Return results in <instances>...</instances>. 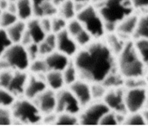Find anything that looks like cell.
<instances>
[{
	"mask_svg": "<svg viewBox=\"0 0 148 131\" xmlns=\"http://www.w3.org/2000/svg\"><path fill=\"white\" fill-rule=\"evenodd\" d=\"M11 110L13 122L23 124H36L42 122L43 115L34 101L24 97L18 98Z\"/></svg>",
	"mask_w": 148,
	"mask_h": 131,
	"instance_id": "cell-5",
	"label": "cell"
},
{
	"mask_svg": "<svg viewBox=\"0 0 148 131\" xmlns=\"http://www.w3.org/2000/svg\"><path fill=\"white\" fill-rule=\"evenodd\" d=\"M45 79L47 88L56 92L62 89L65 86L62 72L48 71L45 74Z\"/></svg>",
	"mask_w": 148,
	"mask_h": 131,
	"instance_id": "cell-21",
	"label": "cell"
},
{
	"mask_svg": "<svg viewBox=\"0 0 148 131\" xmlns=\"http://www.w3.org/2000/svg\"><path fill=\"white\" fill-rule=\"evenodd\" d=\"M48 71L62 72L68 66L71 59L63 53L55 50L44 57Z\"/></svg>",
	"mask_w": 148,
	"mask_h": 131,
	"instance_id": "cell-17",
	"label": "cell"
},
{
	"mask_svg": "<svg viewBox=\"0 0 148 131\" xmlns=\"http://www.w3.org/2000/svg\"><path fill=\"white\" fill-rule=\"evenodd\" d=\"M68 88L76 97L83 108L92 101L91 83L79 78Z\"/></svg>",
	"mask_w": 148,
	"mask_h": 131,
	"instance_id": "cell-14",
	"label": "cell"
},
{
	"mask_svg": "<svg viewBox=\"0 0 148 131\" xmlns=\"http://www.w3.org/2000/svg\"><path fill=\"white\" fill-rule=\"evenodd\" d=\"M6 10L16 14L17 5H16V1H9L8 7Z\"/></svg>",
	"mask_w": 148,
	"mask_h": 131,
	"instance_id": "cell-44",
	"label": "cell"
},
{
	"mask_svg": "<svg viewBox=\"0 0 148 131\" xmlns=\"http://www.w3.org/2000/svg\"><path fill=\"white\" fill-rule=\"evenodd\" d=\"M45 77V75H36L29 73L24 97L33 101L47 89L48 88Z\"/></svg>",
	"mask_w": 148,
	"mask_h": 131,
	"instance_id": "cell-13",
	"label": "cell"
},
{
	"mask_svg": "<svg viewBox=\"0 0 148 131\" xmlns=\"http://www.w3.org/2000/svg\"><path fill=\"white\" fill-rule=\"evenodd\" d=\"M32 3H33V5H34V8H35V7H37L39 5L42 4L43 3L46 2V1H48L49 0H31Z\"/></svg>",
	"mask_w": 148,
	"mask_h": 131,
	"instance_id": "cell-47",
	"label": "cell"
},
{
	"mask_svg": "<svg viewBox=\"0 0 148 131\" xmlns=\"http://www.w3.org/2000/svg\"><path fill=\"white\" fill-rule=\"evenodd\" d=\"M103 40L116 57L122 51L127 41L119 36L116 32L106 33Z\"/></svg>",
	"mask_w": 148,
	"mask_h": 131,
	"instance_id": "cell-18",
	"label": "cell"
},
{
	"mask_svg": "<svg viewBox=\"0 0 148 131\" xmlns=\"http://www.w3.org/2000/svg\"><path fill=\"white\" fill-rule=\"evenodd\" d=\"M76 18L94 40L102 39L106 35L105 22L97 6L92 3L79 12Z\"/></svg>",
	"mask_w": 148,
	"mask_h": 131,
	"instance_id": "cell-4",
	"label": "cell"
},
{
	"mask_svg": "<svg viewBox=\"0 0 148 131\" xmlns=\"http://www.w3.org/2000/svg\"><path fill=\"white\" fill-rule=\"evenodd\" d=\"M56 35V50L71 59L73 58L80 49L75 39L66 30Z\"/></svg>",
	"mask_w": 148,
	"mask_h": 131,
	"instance_id": "cell-11",
	"label": "cell"
},
{
	"mask_svg": "<svg viewBox=\"0 0 148 131\" xmlns=\"http://www.w3.org/2000/svg\"><path fill=\"white\" fill-rule=\"evenodd\" d=\"M57 117V112H53V113L46 114V115H43L42 122H43L45 123H47V124L56 123Z\"/></svg>",
	"mask_w": 148,
	"mask_h": 131,
	"instance_id": "cell-43",
	"label": "cell"
},
{
	"mask_svg": "<svg viewBox=\"0 0 148 131\" xmlns=\"http://www.w3.org/2000/svg\"><path fill=\"white\" fill-rule=\"evenodd\" d=\"M1 11L0 10V14H1Z\"/></svg>",
	"mask_w": 148,
	"mask_h": 131,
	"instance_id": "cell-54",
	"label": "cell"
},
{
	"mask_svg": "<svg viewBox=\"0 0 148 131\" xmlns=\"http://www.w3.org/2000/svg\"><path fill=\"white\" fill-rule=\"evenodd\" d=\"M68 21L57 14L51 17V31L52 33L57 34L66 30Z\"/></svg>",
	"mask_w": 148,
	"mask_h": 131,
	"instance_id": "cell-33",
	"label": "cell"
},
{
	"mask_svg": "<svg viewBox=\"0 0 148 131\" xmlns=\"http://www.w3.org/2000/svg\"><path fill=\"white\" fill-rule=\"evenodd\" d=\"M26 28V22L18 20L14 24L8 28L6 31L13 43H20Z\"/></svg>",
	"mask_w": 148,
	"mask_h": 131,
	"instance_id": "cell-22",
	"label": "cell"
},
{
	"mask_svg": "<svg viewBox=\"0 0 148 131\" xmlns=\"http://www.w3.org/2000/svg\"><path fill=\"white\" fill-rule=\"evenodd\" d=\"M118 121L116 117V113L109 111L106 113L101 119L99 125H117Z\"/></svg>",
	"mask_w": 148,
	"mask_h": 131,
	"instance_id": "cell-40",
	"label": "cell"
},
{
	"mask_svg": "<svg viewBox=\"0 0 148 131\" xmlns=\"http://www.w3.org/2000/svg\"><path fill=\"white\" fill-rule=\"evenodd\" d=\"M123 124L125 125H146L142 112L127 113Z\"/></svg>",
	"mask_w": 148,
	"mask_h": 131,
	"instance_id": "cell-36",
	"label": "cell"
},
{
	"mask_svg": "<svg viewBox=\"0 0 148 131\" xmlns=\"http://www.w3.org/2000/svg\"><path fill=\"white\" fill-rule=\"evenodd\" d=\"M13 123V117L11 108L0 107V125H11Z\"/></svg>",
	"mask_w": 148,
	"mask_h": 131,
	"instance_id": "cell-38",
	"label": "cell"
},
{
	"mask_svg": "<svg viewBox=\"0 0 148 131\" xmlns=\"http://www.w3.org/2000/svg\"><path fill=\"white\" fill-rule=\"evenodd\" d=\"M147 88L125 89L124 105L127 113L142 112L146 107Z\"/></svg>",
	"mask_w": 148,
	"mask_h": 131,
	"instance_id": "cell-7",
	"label": "cell"
},
{
	"mask_svg": "<svg viewBox=\"0 0 148 131\" xmlns=\"http://www.w3.org/2000/svg\"><path fill=\"white\" fill-rule=\"evenodd\" d=\"M17 99V98L9 90L0 87V107L11 108Z\"/></svg>",
	"mask_w": 148,
	"mask_h": 131,
	"instance_id": "cell-29",
	"label": "cell"
},
{
	"mask_svg": "<svg viewBox=\"0 0 148 131\" xmlns=\"http://www.w3.org/2000/svg\"><path fill=\"white\" fill-rule=\"evenodd\" d=\"M83 29L84 27L82 24L76 17L68 21L67 23L66 30L73 38Z\"/></svg>",
	"mask_w": 148,
	"mask_h": 131,
	"instance_id": "cell-34",
	"label": "cell"
},
{
	"mask_svg": "<svg viewBox=\"0 0 148 131\" xmlns=\"http://www.w3.org/2000/svg\"><path fill=\"white\" fill-rule=\"evenodd\" d=\"M124 87L108 89L102 101L110 111L127 114L124 105Z\"/></svg>",
	"mask_w": 148,
	"mask_h": 131,
	"instance_id": "cell-10",
	"label": "cell"
},
{
	"mask_svg": "<svg viewBox=\"0 0 148 131\" xmlns=\"http://www.w3.org/2000/svg\"><path fill=\"white\" fill-rule=\"evenodd\" d=\"M134 10L148 12V0H130Z\"/></svg>",
	"mask_w": 148,
	"mask_h": 131,
	"instance_id": "cell-41",
	"label": "cell"
},
{
	"mask_svg": "<svg viewBox=\"0 0 148 131\" xmlns=\"http://www.w3.org/2000/svg\"><path fill=\"white\" fill-rule=\"evenodd\" d=\"M13 43L9 39L6 30L0 27V58Z\"/></svg>",
	"mask_w": 148,
	"mask_h": 131,
	"instance_id": "cell-37",
	"label": "cell"
},
{
	"mask_svg": "<svg viewBox=\"0 0 148 131\" xmlns=\"http://www.w3.org/2000/svg\"><path fill=\"white\" fill-rule=\"evenodd\" d=\"M142 114L146 125H148V109L145 108L142 111Z\"/></svg>",
	"mask_w": 148,
	"mask_h": 131,
	"instance_id": "cell-46",
	"label": "cell"
},
{
	"mask_svg": "<svg viewBox=\"0 0 148 131\" xmlns=\"http://www.w3.org/2000/svg\"><path fill=\"white\" fill-rule=\"evenodd\" d=\"M108 89L102 82L91 83V91L92 101H102Z\"/></svg>",
	"mask_w": 148,
	"mask_h": 131,
	"instance_id": "cell-31",
	"label": "cell"
},
{
	"mask_svg": "<svg viewBox=\"0 0 148 131\" xmlns=\"http://www.w3.org/2000/svg\"><path fill=\"white\" fill-rule=\"evenodd\" d=\"M83 107L68 88L57 92L56 112L78 115Z\"/></svg>",
	"mask_w": 148,
	"mask_h": 131,
	"instance_id": "cell-9",
	"label": "cell"
},
{
	"mask_svg": "<svg viewBox=\"0 0 148 131\" xmlns=\"http://www.w3.org/2000/svg\"><path fill=\"white\" fill-rule=\"evenodd\" d=\"M28 70L34 75H45L48 69L44 57H40L31 61Z\"/></svg>",
	"mask_w": 148,
	"mask_h": 131,
	"instance_id": "cell-28",
	"label": "cell"
},
{
	"mask_svg": "<svg viewBox=\"0 0 148 131\" xmlns=\"http://www.w3.org/2000/svg\"><path fill=\"white\" fill-rule=\"evenodd\" d=\"M9 68L14 71H27L30 64L25 47L21 43H12L2 57Z\"/></svg>",
	"mask_w": 148,
	"mask_h": 131,
	"instance_id": "cell-6",
	"label": "cell"
},
{
	"mask_svg": "<svg viewBox=\"0 0 148 131\" xmlns=\"http://www.w3.org/2000/svg\"><path fill=\"white\" fill-rule=\"evenodd\" d=\"M62 73L65 86H69L79 79L78 71L72 59L68 66L64 69Z\"/></svg>",
	"mask_w": 148,
	"mask_h": 131,
	"instance_id": "cell-27",
	"label": "cell"
},
{
	"mask_svg": "<svg viewBox=\"0 0 148 131\" xmlns=\"http://www.w3.org/2000/svg\"><path fill=\"white\" fill-rule=\"evenodd\" d=\"M74 39L80 48L87 46L94 40L92 36L84 28Z\"/></svg>",
	"mask_w": 148,
	"mask_h": 131,
	"instance_id": "cell-35",
	"label": "cell"
},
{
	"mask_svg": "<svg viewBox=\"0 0 148 131\" xmlns=\"http://www.w3.org/2000/svg\"><path fill=\"white\" fill-rule=\"evenodd\" d=\"M143 78H144L145 82L146 83V86L148 88V67H146V71H145V74H144V76H143Z\"/></svg>",
	"mask_w": 148,
	"mask_h": 131,
	"instance_id": "cell-49",
	"label": "cell"
},
{
	"mask_svg": "<svg viewBox=\"0 0 148 131\" xmlns=\"http://www.w3.org/2000/svg\"><path fill=\"white\" fill-rule=\"evenodd\" d=\"M16 14L19 20L25 22L34 17V5L31 0H17Z\"/></svg>",
	"mask_w": 148,
	"mask_h": 131,
	"instance_id": "cell-20",
	"label": "cell"
},
{
	"mask_svg": "<svg viewBox=\"0 0 148 131\" xmlns=\"http://www.w3.org/2000/svg\"><path fill=\"white\" fill-rule=\"evenodd\" d=\"M72 60L79 78L91 83L102 82L117 70L116 57L102 39L94 40L87 46L80 48Z\"/></svg>",
	"mask_w": 148,
	"mask_h": 131,
	"instance_id": "cell-1",
	"label": "cell"
},
{
	"mask_svg": "<svg viewBox=\"0 0 148 131\" xmlns=\"http://www.w3.org/2000/svg\"><path fill=\"white\" fill-rule=\"evenodd\" d=\"M50 1L54 5H56L58 8L60 5H61L66 0H50Z\"/></svg>",
	"mask_w": 148,
	"mask_h": 131,
	"instance_id": "cell-48",
	"label": "cell"
},
{
	"mask_svg": "<svg viewBox=\"0 0 148 131\" xmlns=\"http://www.w3.org/2000/svg\"><path fill=\"white\" fill-rule=\"evenodd\" d=\"M145 108L148 109V88H147V101H146V104Z\"/></svg>",
	"mask_w": 148,
	"mask_h": 131,
	"instance_id": "cell-52",
	"label": "cell"
},
{
	"mask_svg": "<svg viewBox=\"0 0 148 131\" xmlns=\"http://www.w3.org/2000/svg\"><path fill=\"white\" fill-rule=\"evenodd\" d=\"M134 39L148 38V12L138 16L136 30L134 35Z\"/></svg>",
	"mask_w": 148,
	"mask_h": 131,
	"instance_id": "cell-25",
	"label": "cell"
},
{
	"mask_svg": "<svg viewBox=\"0 0 148 131\" xmlns=\"http://www.w3.org/2000/svg\"><path fill=\"white\" fill-rule=\"evenodd\" d=\"M75 3H91V0H72Z\"/></svg>",
	"mask_w": 148,
	"mask_h": 131,
	"instance_id": "cell-50",
	"label": "cell"
},
{
	"mask_svg": "<svg viewBox=\"0 0 148 131\" xmlns=\"http://www.w3.org/2000/svg\"><path fill=\"white\" fill-rule=\"evenodd\" d=\"M9 2V1L8 0H0V10L1 12L7 10Z\"/></svg>",
	"mask_w": 148,
	"mask_h": 131,
	"instance_id": "cell-45",
	"label": "cell"
},
{
	"mask_svg": "<svg viewBox=\"0 0 148 131\" xmlns=\"http://www.w3.org/2000/svg\"><path fill=\"white\" fill-rule=\"evenodd\" d=\"M40 56L45 57L56 50V35L54 33L47 34L44 39L39 43Z\"/></svg>",
	"mask_w": 148,
	"mask_h": 131,
	"instance_id": "cell-23",
	"label": "cell"
},
{
	"mask_svg": "<svg viewBox=\"0 0 148 131\" xmlns=\"http://www.w3.org/2000/svg\"><path fill=\"white\" fill-rule=\"evenodd\" d=\"M106 0H91V3L95 5H97L98 4H100Z\"/></svg>",
	"mask_w": 148,
	"mask_h": 131,
	"instance_id": "cell-51",
	"label": "cell"
},
{
	"mask_svg": "<svg viewBox=\"0 0 148 131\" xmlns=\"http://www.w3.org/2000/svg\"><path fill=\"white\" fill-rule=\"evenodd\" d=\"M135 50L146 67H148V38L136 39L133 41Z\"/></svg>",
	"mask_w": 148,
	"mask_h": 131,
	"instance_id": "cell-26",
	"label": "cell"
},
{
	"mask_svg": "<svg viewBox=\"0 0 148 131\" xmlns=\"http://www.w3.org/2000/svg\"><path fill=\"white\" fill-rule=\"evenodd\" d=\"M27 31L31 36L33 42L39 43L45 38L47 34L43 30L39 18L34 17L26 22Z\"/></svg>",
	"mask_w": 148,
	"mask_h": 131,
	"instance_id": "cell-19",
	"label": "cell"
},
{
	"mask_svg": "<svg viewBox=\"0 0 148 131\" xmlns=\"http://www.w3.org/2000/svg\"><path fill=\"white\" fill-rule=\"evenodd\" d=\"M58 15L67 21L76 17L77 12L75 2L72 0H66L58 7Z\"/></svg>",
	"mask_w": 148,
	"mask_h": 131,
	"instance_id": "cell-24",
	"label": "cell"
},
{
	"mask_svg": "<svg viewBox=\"0 0 148 131\" xmlns=\"http://www.w3.org/2000/svg\"><path fill=\"white\" fill-rule=\"evenodd\" d=\"M109 111L103 101H92L84 107L78 115L79 124L99 125L103 116Z\"/></svg>",
	"mask_w": 148,
	"mask_h": 131,
	"instance_id": "cell-8",
	"label": "cell"
},
{
	"mask_svg": "<svg viewBox=\"0 0 148 131\" xmlns=\"http://www.w3.org/2000/svg\"><path fill=\"white\" fill-rule=\"evenodd\" d=\"M28 76L29 74L27 71H14L12 77L6 89L12 93L17 99L24 97Z\"/></svg>",
	"mask_w": 148,
	"mask_h": 131,
	"instance_id": "cell-15",
	"label": "cell"
},
{
	"mask_svg": "<svg viewBox=\"0 0 148 131\" xmlns=\"http://www.w3.org/2000/svg\"><path fill=\"white\" fill-rule=\"evenodd\" d=\"M33 101L43 115L56 112L57 92L47 88Z\"/></svg>",
	"mask_w": 148,
	"mask_h": 131,
	"instance_id": "cell-12",
	"label": "cell"
},
{
	"mask_svg": "<svg viewBox=\"0 0 148 131\" xmlns=\"http://www.w3.org/2000/svg\"><path fill=\"white\" fill-rule=\"evenodd\" d=\"M138 19V15L134 13L126 17L117 24L114 32L125 40H131L134 37Z\"/></svg>",
	"mask_w": 148,
	"mask_h": 131,
	"instance_id": "cell-16",
	"label": "cell"
},
{
	"mask_svg": "<svg viewBox=\"0 0 148 131\" xmlns=\"http://www.w3.org/2000/svg\"><path fill=\"white\" fill-rule=\"evenodd\" d=\"M40 25L45 31V32L47 34L52 33L51 31V18L50 17H42L39 18Z\"/></svg>",
	"mask_w": 148,
	"mask_h": 131,
	"instance_id": "cell-42",
	"label": "cell"
},
{
	"mask_svg": "<svg viewBox=\"0 0 148 131\" xmlns=\"http://www.w3.org/2000/svg\"><path fill=\"white\" fill-rule=\"evenodd\" d=\"M25 47L26 48L28 57L30 60V62L40 57L38 43L32 42Z\"/></svg>",
	"mask_w": 148,
	"mask_h": 131,
	"instance_id": "cell-39",
	"label": "cell"
},
{
	"mask_svg": "<svg viewBox=\"0 0 148 131\" xmlns=\"http://www.w3.org/2000/svg\"><path fill=\"white\" fill-rule=\"evenodd\" d=\"M116 67L124 79L143 77L147 67L138 54L133 41H127L116 56Z\"/></svg>",
	"mask_w": 148,
	"mask_h": 131,
	"instance_id": "cell-2",
	"label": "cell"
},
{
	"mask_svg": "<svg viewBox=\"0 0 148 131\" xmlns=\"http://www.w3.org/2000/svg\"><path fill=\"white\" fill-rule=\"evenodd\" d=\"M9 1H17V0H8Z\"/></svg>",
	"mask_w": 148,
	"mask_h": 131,
	"instance_id": "cell-53",
	"label": "cell"
},
{
	"mask_svg": "<svg viewBox=\"0 0 148 131\" xmlns=\"http://www.w3.org/2000/svg\"><path fill=\"white\" fill-rule=\"evenodd\" d=\"M55 124L65 125H74L79 124L78 115L68 113L57 114V120Z\"/></svg>",
	"mask_w": 148,
	"mask_h": 131,
	"instance_id": "cell-32",
	"label": "cell"
},
{
	"mask_svg": "<svg viewBox=\"0 0 148 131\" xmlns=\"http://www.w3.org/2000/svg\"><path fill=\"white\" fill-rule=\"evenodd\" d=\"M19 19L16 14L5 10L0 14V27L5 30L14 24Z\"/></svg>",
	"mask_w": 148,
	"mask_h": 131,
	"instance_id": "cell-30",
	"label": "cell"
},
{
	"mask_svg": "<svg viewBox=\"0 0 148 131\" xmlns=\"http://www.w3.org/2000/svg\"><path fill=\"white\" fill-rule=\"evenodd\" d=\"M95 6L105 22L106 33L114 32L117 24L135 11L130 0H106Z\"/></svg>",
	"mask_w": 148,
	"mask_h": 131,
	"instance_id": "cell-3",
	"label": "cell"
}]
</instances>
